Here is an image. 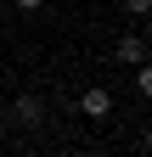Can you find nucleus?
I'll list each match as a JSON object with an SVG mask.
<instances>
[{"mask_svg": "<svg viewBox=\"0 0 152 157\" xmlns=\"http://www.w3.org/2000/svg\"><path fill=\"white\" fill-rule=\"evenodd\" d=\"M135 90H141V95H152V67H146V62L135 67Z\"/></svg>", "mask_w": 152, "mask_h": 157, "instance_id": "obj_4", "label": "nucleus"}, {"mask_svg": "<svg viewBox=\"0 0 152 157\" xmlns=\"http://www.w3.org/2000/svg\"><path fill=\"white\" fill-rule=\"evenodd\" d=\"M11 6H17V11H40L45 0H11Z\"/></svg>", "mask_w": 152, "mask_h": 157, "instance_id": "obj_5", "label": "nucleus"}, {"mask_svg": "<svg viewBox=\"0 0 152 157\" xmlns=\"http://www.w3.org/2000/svg\"><path fill=\"white\" fill-rule=\"evenodd\" d=\"M17 124H23V129H40L45 124V101H40V95H17Z\"/></svg>", "mask_w": 152, "mask_h": 157, "instance_id": "obj_1", "label": "nucleus"}, {"mask_svg": "<svg viewBox=\"0 0 152 157\" xmlns=\"http://www.w3.org/2000/svg\"><path fill=\"white\" fill-rule=\"evenodd\" d=\"M113 56H118L124 67H141V62H146V39H141V34H124V39H118V51H113Z\"/></svg>", "mask_w": 152, "mask_h": 157, "instance_id": "obj_2", "label": "nucleus"}, {"mask_svg": "<svg viewBox=\"0 0 152 157\" xmlns=\"http://www.w3.org/2000/svg\"><path fill=\"white\" fill-rule=\"evenodd\" d=\"M124 6L135 11V17H146V6H152V0H124Z\"/></svg>", "mask_w": 152, "mask_h": 157, "instance_id": "obj_6", "label": "nucleus"}, {"mask_svg": "<svg viewBox=\"0 0 152 157\" xmlns=\"http://www.w3.org/2000/svg\"><path fill=\"white\" fill-rule=\"evenodd\" d=\"M79 112H85V118H107V112H113V95H107L102 84L85 90V95H79Z\"/></svg>", "mask_w": 152, "mask_h": 157, "instance_id": "obj_3", "label": "nucleus"}, {"mask_svg": "<svg viewBox=\"0 0 152 157\" xmlns=\"http://www.w3.org/2000/svg\"><path fill=\"white\" fill-rule=\"evenodd\" d=\"M28 157H34V151H28Z\"/></svg>", "mask_w": 152, "mask_h": 157, "instance_id": "obj_7", "label": "nucleus"}]
</instances>
